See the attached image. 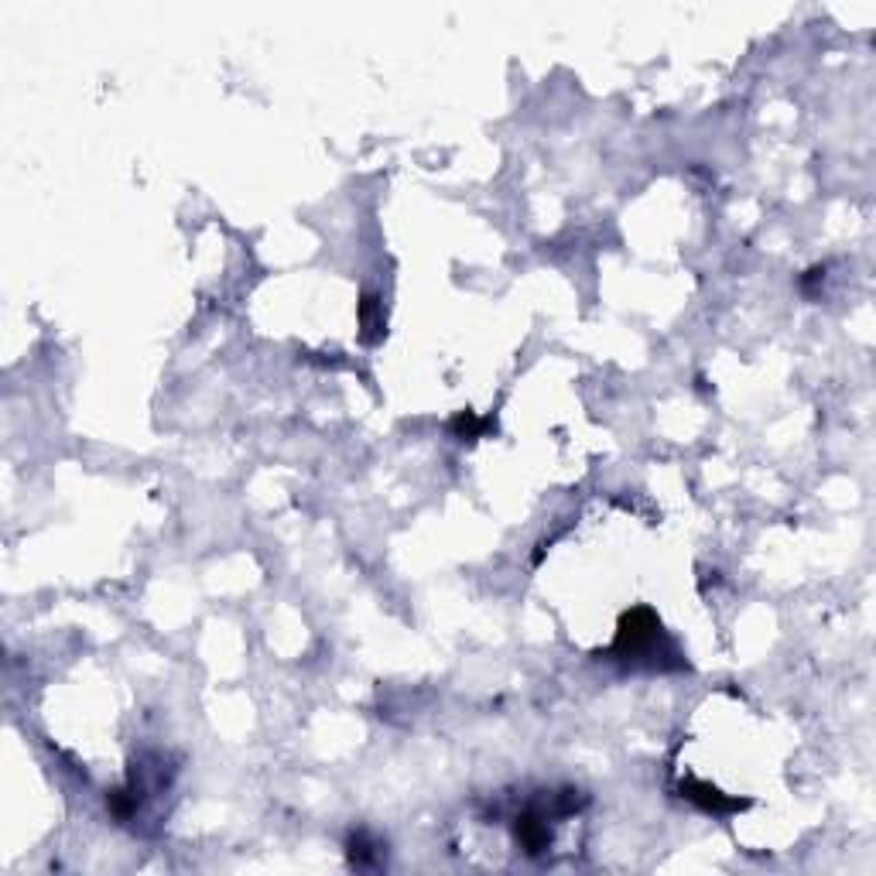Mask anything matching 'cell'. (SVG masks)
<instances>
[{
    "mask_svg": "<svg viewBox=\"0 0 876 876\" xmlns=\"http://www.w3.org/2000/svg\"><path fill=\"white\" fill-rule=\"evenodd\" d=\"M661 640H664V630L657 613L651 606H634L630 613L620 616V627H616V640H613V657H623V661L654 657Z\"/></svg>",
    "mask_w": 876,
    "mask_h": 876,
    "instance_id": "1",
    "label": "cell"
},
{
    "mask_svg": "<svg viewBox=\"0 0 876 876\" xmlns=\"http://www.w3.org/2000/svg\"><path fill=\"white\" fill-rule=\"evenodd\" d=\"M551 811L548 808H527V811H521V815L514 818V835H517V846L524 849V856H541V853H548V846H551V829H548V822H551Z\"/></svg>",
    "mask_w": 876,
    "mask_h": 876,
    "instance_id": "2",
    "label": "cell"
},
{
    "mask_svg": "<svg viewBox=\"0 0 876 876\" xmlns=\"http://www.w3.org/2000/svg\"><path fill=\"white\" fill-rule=\"evenodd\" d=\"M681 794H685L695 808H702L705 815H729V811H743L746 805H750V801L729 798V794H723L719 788H712V784H705V781H685V784H681Z\"/></svg>",
    "mask_w": 876,
    "mask_h": 876,
    "instance_id": "3",
    "label": "cell"
},
{
    "mask_svg": "<svg viewBox=\"0 0 876 876\" xmlns=\"http://www.w3.org/2000/svg\"><path fill=\"white\" fill-rule=\"evenodd\" d=\"M387 332V319H384V302H380L373 291L360 298V339L363 343H380Z\"/></svg>",
    "mask_w": 876,
    "mask_h": 876,
    "instance_id": "4",
    "label": "cell"
},
{
    "mask_svg": "<svg viewBox=\"0 0 876 876\" xmlns=\"http://www.w3.org/2000/svg\"><path fill=\"white\" fill-rule=\"evenodd\" d=\"M490 428H493V421L490 418H476L473 411H459V415L449 421V432L456 435L459 442H473V438L486 435Z\"/></svg>",
    "mask_w": 876,
    "mask_h": 876,
    "instance_id": "5",
    "label": "cell"
},
{
    "mask_svg": "<svg viewBox=\"0 0 876 876\" xmlns=\"http://www.w3.org/2000/svg\"><path fill=\"white\" fill-rule=\"evenodd\" d=\"M373 856H377V842H373L367 832H353L350 835V863L353 866H373Z\"/></svg>",
    "mask_w": 876,
    "mask_h": 876,
    "instance_id": "6",
    "label": "cell"
}]
</instances>
